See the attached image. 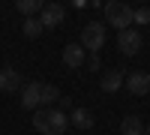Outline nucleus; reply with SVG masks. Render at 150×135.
<instances>
[{
  "label": "nucleus",
  "mask_w": 150,
  "mask_h": 135,
  "mask_svg": "<svg viewBox=\"0 0 150 135\" xmlns=\"http://www.w3.org/2000/svg\"><path fill=\"white\" fill-rule=\"evenodd\" d=\"M69 126V117L60 108H36L33 111V129L42 135H63Z\"/></svg>",
  "instance_id": "1"
},
{
  "label": "nucleus",
  "mask_w": 150,
  "mask_h": 135,
  "mask_svg": "<svg viewBox=\"0 0 150 135\" xmlns=\"http://www.w3.org/2000/svg\"><path fill=\"white\" fill-rule=\"evenodd\" d=\"M105 24L117 27V33L120 30H129V24H132V6L129 3H120V0L105 3Z\"/></svg>",
  "instance_id": "2"
},
{
  "label": "nucleus",
  "mask_w": 150,
  "mask_h": 135,
  "mask_svg": "<svg viewBox=\"0 0 150 135\" xmlns=\"http://www.w3.org/2000/svg\"><path fill=\"white\" fill-rule=\"evenodd\" d=\"M102 45H105V24H99V21L84 24V30H81V48L90 51V54H99Z\"/></svg>",
  "instance_id": "3"
},
{
  "label": "nucleus",
  "mask_w": 150,
  "mask_h": 135,
  "mask_svg": "<svg viewBox=\"0 0 150 135\" xmlns=\"http://www.w3.org/2000/svg\"><path fill=\"white\" fill-rule=\"evenodd\" d=\"M117 48H120L126 57H135V54L141 51V33L135 30V27L120 30V33H117Z\"/></svg>",
  "instance_id": "4"
},
{
  "label": "nucleus",
  "mask_w": 150,
  "mask_h": 135,
  "mask_svg": "<svg viewBox=\"0 0 150 135\" xmlns=\"http://www.w3.org/2000/svg\"><path fill=\"white\" fill-rule=\"evenodd\" d=\"M63 18H66V9L60 6V3H45L42 12H39V21H42V27H45V30L60 27V24H63Z\"/></svg>",
  "instance_id": "5"
},
{
  "label": "nucleus",
  "mask_w": 150,
  "mask_h": 135,
  "mask_svg": "<svg viewBox=\"0 0 150 135\" xmlns=\"http://www.w3.org/2000/svg\"><path fill=\"white\" fill-rule=\"evenodd\" d=\"M123 87L129 93H135V96H147L150 93V72H129Z\"/></svg>",
  "instance_id": "6"
},
{
  "label": "nucleus",
  "mask_w": 150,
  "mask_h": 135,
  "mask_svg": "<svg viewBox=\"0 0 150 135\" xmlns=\"http://www.w3.org/2000/svg\"><path fill=\"white\" fill-rule=\"evenodd\" d=\"M39 99H42V84L39 81L24 84V90H21V108L24 111H36V108H39Z\"/></svg>",
  "instance_id": "7"
},
{
  "label": "nucleus",
  "mask_w": 150,
  "mask_h": 135,
  "mask_svg": "<svg viewBox=\"0 0 150 135\" xmlns=\"http://www.w3.org/2000/svg\"><path fill=\"white\" fill-rule=\"evenodd\" d=\"M21 90V75L12 66H0V93H15Z\"/></svg>",
  "instance_id": "8"
},
{
  "label": "nucleus",
  "mask_w": 150,
  "mask_h": 135,
  "mask_svg": "<svg viewBox=\"0 0 150 135\" xmlns=\"http://www.w3.org/2000/svg\"><path fill=\"white\" fill-rule=\"evenodd\" d=\"M126 69H108L102 72V78H99V87H102L105 93H117L123 87V81H126V75H123Z\"/></svg>",
  "instance_id": "9"
},
{
  "label": "nucleus",
  "mask_w": 150,
  "mask_h": 135,
  "mask_svg": "<svg viewBox=\"0 0 150 135\" xmlns=\"http://www.w3.org/2000/svg\"><path fill=\"white\" fill-rule=\"evenodd\" d=\"M84 48H81V42H69L66 48H63V66L66 69H78V66H84Z\"/></svg>",
  "instance_id": "10"
},
{
  "label": "nucleus",
  "mask_w": 150,
  "mask_h": 135,
  "mask_svg": "<svg viewBox=\"0 0 150 135\" xmlns=\"http://www.w3.org/2000/svg\"><path fill=\"white\" fill-rule=\"evenodd\" d=\"M69 123H72L75 129H93L96 117H93V111H87V108H72V114H69Z\"/></svg>",
  "instance_id": "11"
},
{
  "label": "nucleus",
  "mask_w": 150,
  "mask_h": 135,
  "mask_svg": "<svg viewBox=\"0 0 150 135\" xmlns=\"http://www.w3.org/2000/svg\"><path fill=\"white\" fill-rule=\"evenodd\" d=\"M120 135H144V120L135 117V114L123 117L120 120Z\"/></svg>",
  "instance_id": "12"
},
{
  "label": "nucleus",
  "mask_w": 150,
  "mask_h": 135,
  "mask_svg": "<svg viewBox=\"0 0 150 135\" xmlns=\"http://www.w3.org/2000/svg\"><path fill=\"white\" fill-rule=\"evenodd\" d=\"M54 102H60V87H57V84H42V99H39V108H51Z\"/></svg>",
  "instance_id": "13"
},
{
  "label": "nucleus",
  "mask_w": 150,
  "mask_h": 135,
  "mask_svg": "<svg viewBox=\"0 0 150 135\" xmlns=\"http://www.w3.org/2000/svg\"><path fill=\"white\" fill-rule=\"evenodd\" d=\"M42 6H45L42 0H18V3H15V9L21 12L24 18H33L36 12H42Z\"/></svg>",
  "instance_id": "14"
},
{
  "label": "nucleus",
  "mask_w": 150,
  "mask_h": 135,
  "mask_svg": "<svg viewBox=\"0 0 150 135\" xmlns=\"http://www.w3.org/2000/svg\"><path fill=\"white\" fill-rule=\"evenodd\" d=\"M21 30H24V36H27V39H36V36H39L45 27H42V21H39V18H24Z\"/></svg>",
  "instance_id": "15"
},
{
  "label": "nucleus",
  "mask_w": 150,
  "mask_h": 135,
  "mask_svg": "<svg viewBox=\"0 0 150 135\" xmlns=\"http://www.w3.org/2000/svg\"><path fill=\"white\" fill-rule=\"evenodd\" d=\"M132 24H150V9L147 6L132 9Z\"/></svg>",
  "instance_id": "16"
},
{
  "label": "nucleus",
  "mask_w": 150,
  "mask_h": 135,
  "mask_svg": "<svg viewBox=\"0 0 150 135\" xmlns=\"http://www.w3.org/2000/svg\"><path fill=\"white\" fill-rule=\"evenodd\" d=\"M84 63H87V69H90V72H99V66H102V57H99V54H90Z\"/></svg>",
  "instance_id": "17"
},
{
  "label": "nucleus",
  "mask_w": 150,
  "mask_h": 135,
  "mask_svg": "<svg viewBox=\"0 0 150 135\" xmlns=\"http://www.w3.org/2000/svg\"><path fill=\"white\" fill-rule=\"evenodd\" d=\"M144 135H150V123H147V129H144Z\"/></svg>",
  "instance_id": "18"
}]
</instances>
